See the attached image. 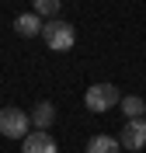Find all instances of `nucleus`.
<instances>
[{
    "instance_id": "obj_9",
    "label": "nucleus",
    "mask_w": 146,
    "mask_h": 153,
    "mask_svg": "<svg viewBox=\"0 0 146 153\" xmlns=\"http://www.w3.org/2000/svg\"><path fill=\"white\" fill-rule=\"evenodd\" d=\"M122 111H125V118H143L146 115V101L143 97H136V94H122Z\"/></svg>"
},
{
    "instance_id": "obj_7",
    "label": "nucleus",
    "mask_w": 146,
    "mask_h": 153,
    "mask_svg": "<svg viewBox=\"0 0 146 153\" xmlns=\"http://www.w3.org/2000/svg\"><path fill=\"white\" fill-rule=\"evenodd\" d=\"M14 31L24 35V38H39V35H42V18L35 14V10H28V14L14 18Z\"/></svg>"
},
{
    "instance_id": "obj_4",
    "label": "nucleus",
    "mask_w": 146,
    "mask_h": 153,
    "mask_svg": "<svg viewBox=\"0 0 146 153\" xmlns=\"http://www.w3.org/2000/svg\"><path fill=\"white\" fill-rule=\"evenodd\" d=\"M122 150H143L146 146V122L143 118H125V129H122Z\"/></svg>"
},
{
    "instance_id": "obj_3",
    "label": "nucleus",
    "mask_w": 146,
    "mask_h": 153,
    "mask_svg": "<svg viewBox=\"0 0 146 153\" xmlns=\"http://www.w3.org/2000/svg\"><path fill=\"white\" fill-rule=\"evenodd\" d=\"M31 129V118L21 108H0V136L7 139H24Z\"/></svg>"
},
{
    "instance_id": "obj_2",
    "label": "nucleus",
    "mask_w": 146,
    "mask_h": 153,
    "mask_svg": "<svg viewBox=\"0 0 146 153\" xmlns=\"http://www.w3.org/2000/svg\"><path fill=\"white\" fill-rule=\"evenodd\" d=\"M118 101H122V91H118L115 84H90L87 94H84V105H87L90 111H108V108H115Z\"/></svg>"
},
{
    "instance_id": "obj_8",
    "label": "nucleus",
    "mask_w": 146,
    "mask_h": 153,
    "mask_svg": "<svg viewBox=\"0 0 146 153\" xmlns=\"http://www.w3.org/2000/svg\"><path fill=\"white\" fill-rule=\"evenodd\" d=\"M87 153H122V143L111 136H90L87 139Z\"/></svg>"
},
{
    "instance_id": "obj_1",
    "label": "nucleus",
    "mask_w": 146,
    "mask_h": 153,
    "mask_svg": "<svg viewBox=\"0 0 146 153\" xmlns=\"http://www.w3.org/2000/svg\"><path fill=\"white\" fill-rule=\"evenodd\" d=\"M42 38H45V45L52 49V52H66V49H73V42H77V31H73L70 21L49 18L45 25H42Z\"/></svg>"
},
{
    "instance_id": "obj_10",
    "label": "nucleus",
    "mask_w": 146,
    "mask_h": 153,
    "mask_svg": "<svg viewBox=\"0 0 146 153\" xmlns=\"http://www.w3.org/2000/svg\"><path fill=\"white\" fill-rule=\"evenodd\" d=\"M59 7H63V0H35V4H31V10H35L39 18H56Z\"/></svg>"
},
{
    "instance_id": "obj_6",
    "label": "nucleus",
    "mask_w": 146,
    "mask_h": 153,
    "mask_svg": "<svg viewBox=\"0 0 146 153\" xmlns=\"http://www.w3.org/2000/svg\"><path fill=\"white\" fill-rule=\"evenodd\" d=\"M31 125H35V129H42V132H49V125L56 122V105H52V101H39V105L31 108Z\"/></svg>"
},
{
    "instance_id": "obj_5",
    "label": "nucleus",
    "mask_w": 146,
    "mask_h": 153,
    "mask_svg": "<svg viewBox=\"0 0 146 153\" xmlns=\"http://www.w3.org/2000/svg\"><path fill=\"white\" fill-rule=\"evenodd\" d=\"M21 143H24V150H21V153H59L56 139H52L49 132H42V129H35V132H28L24 139H21Z\"/></svg>"
}]
</instances>
